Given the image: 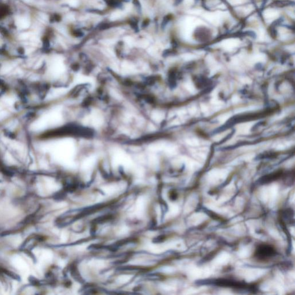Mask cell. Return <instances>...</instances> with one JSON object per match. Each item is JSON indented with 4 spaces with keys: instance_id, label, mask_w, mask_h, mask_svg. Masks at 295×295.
<instances>
[{
    "instance_id": "obj_1",
    "label": "cell",
    "mask_w": 295,
    "mask_h": 295,
    "mask_svg": "<svg viewBox=\"0 0 295 295\" xmlns=\"http://www.w3.org/2000/svg\"><path fill=\"white\" fill-rule=\"evenodd\" d=\"M276 254V250L269 245L262 244L258 247L256 252V257L261 260H265Z\"/></svg>"
},
{
    "instance_id": "obj_2",
    "label": "cell",
    "mask_w": 295,
    "mask_h": 295,
    "mask_svg": "<svg viewBox=\"0 0 295 295\" xmlns=\"http://www.w3.org/2000/svg\"><path fill=\"white\" fill-rule=\"evenodd\" d=\"M215 284L220 286V287H234V288H244L246 286H244V285L240 283L236 282L235 281H232V280H217L215 281Z\"/></svg>"
}]
</instances>
